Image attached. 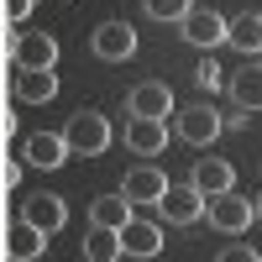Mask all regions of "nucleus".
<instances>
[{"label":"nucleus","instance_id":"obj_1","mask_svg":"<svg viewBox=\"0 0 262 262\" xmlns=\"http://www.w3.org/2000/svg\"><path fill=\"white\" fill-rule=\"evenodd\" d=\"M63 147H69V158H100V152L111 147V121H105L100 111L69 116V126H63Z\"/></svg>","mask_w":262,"mask_h":262},{"label":"nucleus","instance_id":"obj_2","mask_svg":"<svg viewBox=\"0 0 262 262\" xmlns=\"http://www.w3.org/2000/svg\"><path fill=\"white\" fill-rule=\"evenodd\" d=\"M205 210H210V226H215V231H226V236H242V231L252 226V200H242L236 189L210 194V200H205Z\"/></svg>","mask_w":262,"mask_h":262},{"label":"nucleus","instance_id":"obj_3","mask_svg":"<svg viewBox=\"0 0 262 262\" xmlns=\"http://www.w3.org/2000/svg\"><path fill=\"white\" fill-rule=\"evenodd\" d=\"M179 27H184V37L194 42V48H205V53H210V48H221V42H226V16L215 11V6H189Z\"/></svg>","mask_w":262,"mask_h":262},{"label":"nucleus","instance_id":"obj_4","mask_svg":"<svg viewBox=\"0 0 262 262\" xmlns=\"http://www.w3.org/2000/svg\"><path fill=\"white\" fill-rule=\"evenodd\" d=\"M158 210L168 215V226H194L205 215V194L194 189V184H168L163 200H158Z\"/></svg>","mask_w":262,"mask_h":262},{"label":"nucleus","instance_id":"obj_5","mask_svg":"<svg viewBox=\"0 0 262 262\" xmlns=\"http://www.w3.org/2000/svg\"><path fill=\"white\" fill-rule=\"evenodd\" d=\"M179 131H184V142L210 147V142L226 131V121H221V111H215V105L200 100V105H184V111H179Z\"/></svg>","mask_w":262,"mask_h":262},{"label":"nucleus","instance_id":"obj_6","mask_svg":"<svg viewBox=\"0 0 262 262\" xmlns=\"http://www.w3.org/2000/svg\"><path fill=\"white\" fill-rule=\"evenodd\" d=\"M21 163H27V168H63V163H69L63 131H32V137L21 142Z\"/></svg>","mask_w":262,"mask_h":262},{"label":"nucleus","instance_id":"obj_7","mask_svg":"<svg viewBox=\"0 0 262 262\" xmlns=\"http://www.w3.org/2000/svg\"><path fill=\"white\" fill-rule=\"evenodd\" d=\"M126 147L137 152V158H158V152L168 147V126L158 116H131L126 121Z\"/></svg>","mask_w":262,"mask_h":262},{"label":"nucleus","instance_id":"obj_8","mask_svg":"<svg viewBox=\"0 0 262 262\" xmlns=\"http://www.w3.org/2000/svg\"><path fill=\"white\" fill-rule=\"evenodd\" d=\"M95 53L105 63H126L131 53H137V32H131V21H105V27H95Z\"/></svg>","mask_w":262,"mask_h":262},{"label":"nucleus","instance_id":"obj_9","mask_svg":"<svg viewBox=\"0 0 262 262\" xmlns=\"http://www.w3.org/2000/svg\"><path fill=\"white\" fill-rule=\"evenodd\" d=\"M163 252V226H152V221H131L121 226V257H158Z\"/></svg>","mask_w":262,"mask_h":262},{"label":"nucleus","instance_id":"obj_10","mask_svg":"<svg viewBox=\"0 0 262 262\" xmlns=\"http://www.w3.org/2000/svg\"><path fill=\"white\" fill-rule=\"evenodd\" d=\"M53 63H58L53 32H21L16 37V69H53Z\"/></svg>","mask_w":262,"mask_h":262},{"label":"nucleus","instance_id":"obj_11","mask_svg":"<svg viewBox=\"0 0 262 262\" xmlns=\"http://www.w3.org/2000/svg\"><path fill=\"white\" fill-rule=\"evenodd\" d=\"M21 221H32L37 231H63V221H69V205H63V194H32L27 205H21Z\"/></svg>","mask_w":262,"mask_h":262},{"label":"nucleus","instance_id":"obj_12","mask_svg":"<svg viewBox=\"0 0 262 262\" xmlns=\"http://www.w3.org/2000/svg\"><path fill=\"white\" fill-rule=\"evenodd\" d=\"M0 252L16 257V262H32V257L48 252V231H37L32 221H16V226L6 231V242H0Z\"/></svg>","mask_w":262,"mask_h":262},{"label":"nucleus","instance_id":"obj_13","mask_svg":"<svg viewBox=\"0 0 262 262\" xmlns=\"http://www.w3.org/2000/svg\"><path fill=\"white\" fill-rule=\"evenodd\" d=\"M163 189H168V179H163L152 163H142V168H131V173H126V189H121V194H126L131 205H158V200H163Z\"/></svg>","mask_w":262,"mask_h":262},{"label":"nucleus","instance_id":"obj_14","mask_svg":"<svg viewBox=\"0 0 262 262\" xmlns=\"http://www.w3.org/2000/svg\"><path fill=\"white\" fill-rule=\"evenodd\" d=\"M16 95L27 105H48L58 95V74L53 69H16Z\"/></svg>","mask_w":262,"mask_h":262},{"label":"nucleus","instance_id":"obj_15","mask_svg":"<svg viewBox=\"0 0 262 262\" xmlns=\"http://www.w3.org/2000/svg\"><path fill=\"white\" fill-rule=\"evenodd\" d=\"M231 184H236V168L226 158H200V163H194V189H200L205 200H210V194H226Z\"/></svg>","mask_w":262,"mask_h":262},{"label":"nucleus","instance_id":"obj_16","mask_svg":"<svg viewBox=\"0 0 262 262\" xmlns=\"http://www.w3.org/2000/svg\"><path fill=\"white\" fill-rule=\"evenodd\" d=\"M226 42L236 53H247V58H257L262 53V11H247V16H236V21H226Z\"/></svg>","mask_w":262,"mask_h":262},{"label":"nucleus","instance_id":"obj_17","mask_svg":"<svg viewBox=\"0 0 262 262\" xmlns=\"http://www.w3.org/2000/svg\"><path fill=\"white\" fill-rule=\"evenodd\" d=\"M173 111V90L168 84H158V79H147V84H137V90H131V116H168Z\"/></svg>","mask_w":262,"mask_h":262},{"label":"nucleus","instance_id":"obj_18","mask_svg":"<svg viewBox=\"0 0 262 262\" xmlns=\"http://www.w3.org/2000/svg\"><path fill=\"white\" fill-rule=\"evenodd\" d=\"M226 84H231V95H236V105H242V111H262V63L236 69Z\"/></svg>","mask_w":262,"mask_h":262},{"label":"nucleus","instance_id":"obj_19","mask_svg":"<svg viewBox=\"0 0 262 262\" xmlns=\"http://www.w3.org/2000/svg\"><path fill=\"white\" fill-rule=\"evenodd\" d=\"M131 221V200L126 194H100V200L90 205V226H111V231H121Z\"/></svg>","mask_w":262,"mask_h":262},{"label":"nucleus","instance_id":"obj_20","mask_svg":"<svg viewBox=\"0 0 262 262\" xmlns=\"http://www.w3.org/2000/svg\"><path fill=\"white\" fill-rule=\"evenodd\" d=\"M84 257H90V262H116L121 257V231L90 226V236H84Z\"/></svg>","mask_w":262,"mask_h":262},{"label":"nucleus","instance_id":"obj_21","mask_svg":"<svg viewBox=\"0 0 262 262\" xmlns=\"http://www.w3.org/2000/svg\"><path fill=\"white\" fill-rule=\"evenodd\" d=\"M189 6H194V0H147V16L152 21H184Z\"/></svg>","mask_w":262,"mask_h":262},{"label":"nucleus","instance_id":"obj_22","mask_svg":"<svg viewBox=\"0 0 262 262\" xmlns=\"http://www.w3.org/2000/svg\"><path fill=\"white\" fill-rule=\"evenodd\" d=\"M194 79H200V90H221V84H226V69L205 53V58H200V69H194Z\"/></svg>","mask_w":262,"mask_h":262},{"label":"nucleus","instance_id":"obj_23","mask_svg":"<svg viewBox=\"0 0 262 262\" xmlns=\"http://www.w3.org/2000/svg\"><path fill=\"white\" fill-rule=\"evenodd\" d=\"M226 262H257V247H247V242H236V247H226Z\"/></svg>","mask_w":262,"mask_h":262},{"label":"nucleus","instance_id":"obj_24","mask_svg":"<svg viewBox=\"0 0 262 262\" xmlns=\"http://www.w3.org/2000/svg\"><path fill=\"white\" fill-rule=\"evenodd\" d=\"M6 16H11V21H27V16H32V0H6Z\"/></svg>","mask_w":262,"mask_h":262},{"label":"nucleus","instance_id":"obj_25","mask_svg":"<svg viewBox=\"0 0 262 262\" xmlns=\"http://www.w3.org/2000/svg\"><path fill=\"white\" fill-rule=\"evenodd\" d=\"M21 179V163H0V184H16Z\"/></svg>","mask_w":262,"mask_h":262},{"label":"nucleus","instance_id":"obj_26","mask_svg":"<svg viewBox=\"0 0 262 262\" xmlns=\"http://www.w3.org/2000/svg\"><path fill=\"white\" fill-rule=\"evenodd\" d=\"M252 215H257V221H262V194H257V200H252Z\"/></svg>","mask_w":262,"mask_h":262},{"label":"nucleus","instance_id":"obj_27","mask_svg":"<svg viewBox=\"0 0 262 262\" xmlns=\"http://www.w3.org/2000/svg\"><path fill=\"white\" fill-rule=\"evenodd\" d=\"M257 58H262V53H257Z\"/></svg>","mask_w":262,"mask_h":262}]
</instances>
